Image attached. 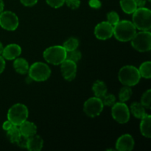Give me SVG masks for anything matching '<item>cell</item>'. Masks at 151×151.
Returning <instances> with one entry per match:
<instances>
[{
  "label": "cell",
  "mask_w": 151,
  "mask_h": 151,
  "mask_svg": "<svg viewBox=\"0 0 151 151\" xmlns=\"http://www.w3.org/2000/svg\"><path fill=\"white\" fill-rule=\"evenodd\" d=\"M137 33V28L133 22L127 20L119 21L114 26V33L115 38L119 41L126 42L131 41Z\"/></svg>",
  "instance_id": "6da1fadb"
},
{
  "label": "cell",
  "mask_w": 151,
  "mask_h": 151,
  "mask_svg": "<svg viewBox=\"0 0 151 151\" xmlns=\"http://www.w3.org/2000/svg\"><path fill=\"white\" fill-rule=\"evenodd\" d=\"M133 24L136 28L142 31H148L151 28V11L150 9L137 7L133 13Z\"/></svg>",
  "instance_id": "7a4b0ae2"
},
{
  "label": "cell",
  "mask_w": 151,
  "mask_h": 151,
  "mask_svg": "<svg viewBox=\"0 0 151 151\" xmlns=\"http://www.w3.org/2000/svg\"><path fill=\"white\" fill-rule=\"evenodd\" d=\"M119 81L126 86H134L138 84L141 79L139 69L134 66H123L118 74Z\"/></svg>",
  "instance_id": "3957f363"
},
{
  "label": "cell",
  "mask_w": 151,
  "mask_h": 151,
  "mask_svg": "<svg viewBox=\"0 0 151 151\" xmlns=\"http://www.w3.org/2000/svg\"><path fill=\"white\" fill-rule=\"evenodd\" d=\"M28 109L25 105L22 103L15 104L9 109L7 112V119L13 123V125L19 126L27 119Z\"/></svg>",
  "instance_id": "277c9868"
},
{
  "label": "cell",
  "mask_w": 151,
  "mask_h": 151,
  "mask_svg": "<svg viewBox=\"0 0 151 151\" xmlns=\"http://www.w3.org/2000/svg\"><path fill=\"white\" fill-rule=\"evenodd\" d=\"M66 50L63 46H52L44 52V58L47 63L59 65L66 59Z\"/></svg>",
  "instance_id": "5b68a950"
},
{
  "label": "cell",
  "mask_w": 151,
  "mask_h": 151,
  "mask_svg": "<svg viewBox=\"0 0 151 151\" xmlns=\"http://www.w3.org/2000/svg\"><path fill=\"white\" fill-rule=\"evenodd\" d=\"M29 77L36 82H43L48 79L51 75V70L46 63L35 62L29 67Z\"/></svg>",
  "instance_id": "8992f818"
},
{
  "label": "cell",
  "mask_w": 151,
  "mask_h": 151,
  "mask_svg": "<svg viewBox=\"0 0 151 151\" xmlns=\"http://www.w3.org/2000/svg\"><path fill=\"white\" fill-rule=\"evenodd\" d=\"M131 41L132 47L140 52L150 51L151 49V33L150 31L137 32Z\"/></svg>",
  "instance_id": "52a82bcc"
},
{
  "label": "cell",
  "mask_w": 151,
  "mask_h": 151,
  "mask_svg": "<svg viewBox=\"0 0 151 151\" xmlns=\"http://www.w3.org/2000/svg\"><path fill=\"white\" fill-rule=\"evenodd\" d=\"M111 114L114 119L118 123L125 124L129 121L130 110L123 102L115 103L112 106Z\"/></svg>",
  "instance_id": "ba28073f"
},
{
  "label": "cell",
  "mask_w": 151,
  "mask_h": 151,
  "mask_svg": "<svg viewBox=\"0 0 151 151\" xmlns=\"http://www.w3.org/2000/svg\"><path fill=\"white\" fill-rule=\"evenodd\" d=\"M103 106L101 99L97 97H91L84 103L83 111L89 117H95L99 116L103 111Z\"/></svg>",
  "instance_id": "9c48e42d"
},
{
  "label": "cell",
  "mask_w": 151,
  "mask_h": 151,
  "mask_svg": "<svg viewBox=\"0 0 151 151\" xmlns=\"http://www.w3.org/2000/svg\"><path fill=\"white\" fill-rule=\"evenodd\" d=\"M0 26L8 31H13L19 26V19L11 11H3L0 13Z\"/></svg>",
  "instance_id": "30bf717a"
},
{
  "label": "cell",
  "mask_w": 151,
  "mask_h": 151,
  "mask_svg": "<svg viewBox=\"0 0 151 151\" xmlns=\"http://www.w3.org/2000/svg\"><path fill=\"white\" fill-rule=\"evenodd\" d=\"M60 71L63 78L68 81H72L75 78L77 73V64L72 60L66 59L60 63Z\"/></svg>",
  "instance_id": "8fae6325"
},
{
  "label": "cell",
  "mask_w": 151,
  "mask_h": 151,
  "mask_svg": "<svg viewBox=\"0 0 151 151\" xmlns=\"http://www.w3.org/2000/svg\"><path fill=\"white\" fill-rule=\"evenodd\" d=\"M114 33V26L108 22H100L95 27L94 35L100 40H107L111 38Z\"/></svg>",
  "instance_id": "7c38bea8"
},
{
  "label": "cell",
  "mask_w": 151,
  "mask_h": 151,
  "mask_svg": "<svg viewBox=\"0 0 151 151\" xmlns=\"http://www.w3.org/2000/svg\"><path fill=\"white\" fill-rule=\"evenodd\" d=\"M134 139L130 134L121 136L116 142V149L119 151H131L134 149Z\"/></svg>",
  "instance_id": "4fadbf2b"
},
{
  "label": "cell",
  "mask_w": 151,
  "mask_h": 151,
  "mask_svg": "<svg viewBox=\"0 0 151 151\" xmlns=\"http://www.w3.org/2000/svg\"><path fill=\"white\" fill-rule=\"evenodd\" d=\"M22 53V48L16 44H10L6 46L2 52V57L7 60H14Z\"/></svg>",
  "instance_id": "5bb4252c"
},
{
  "label": "cell",
  "mask_w": 151,
  "mask_h": 151,
  "mask_svg": "<svg viewBox=\"0 0 151 151\" xmlns=\"http://www.w3.org/2000/svg\"><path fill=\"white\" fill-rule=\"evenodd\" d=\"M19 127L21 134L24 137L29 138L36 134L37 127L33 122L26 120L21 124Z\"/></svg>",
  "instance_id": "9a60e30c"
},
{
  "label": "cell",
  "mask_w": 151,
  "mask_h": 151,
  "mask_svg": "<svg viewBox=\"0 0 151 151\" xmlns=\"http://www.w3.org/2000/svg\"><path fill=\"white\" fill-rule=\"evenodd\" d=\"M43 144L42 138L39 136L34 135L28 138L26 148L30 151H40L42 149Z\"/></svg>",
  "instance_id": "2e32d148"
},
{
  "label": "cell",
  "mask_w": 151,
  "mask_h": 151,
  "mask_svg": "<svg viewBox=\"0 0 151 151\" xmlns=\"http://www.w3.org/2000/svg\"><path fill=\"white\" fill-rule=\"evenodd\" d=\"M140 123V131L141 134L147 138L151 137V116L150 114H146L143 118H142Z\"/></svg>",
  "instance_id": "e0dca14e"
},
{
  "label": "cell",
  "mask_w": 151,
  "mask_h": 151,
  "mask_svg": "<svg viewBox=\"0 0 151 151\" xmlns=\"http://www.w3.org/2000/svg\"><path fill=\"white\" fill-rule=\"evenodd\" d=\"M13 67L16 72L21 74V75H24L27 73L29 70V64L28 62L25 59L22 58H16L13 62Z\"/></svg>",
  "instance_id": "ac0fdd59"
},
{
  "label": "cell",
  "mask_w": 151,
  "mask_h": 151,
  "mask_svg": "<svg viewBox=\"0 0 151 151\" xmlns=\"http://www.w3.org/2000/svg\"><path fill=\"white\" fill-rule=\"evenodd\" d=\"M92 90L94 93V95L101 99L106 94L108 88L104 82L101 81H97L93 84Z\"/></svg>",
  "instance_id": "d6986e66"
},
{
  "label": "cell",
  "mask_w": 151,
  "mask_h": 151,
  "mask_svg": "<svg viewBox=\"0 0 151 151\" xmlns=\"http://www.w3.org/2000/svg\"><path fill=\"white\" fill-rule=\"evenodd\" d=\"M131 111L136 118L142 119L147 114L145 112V108L141 104V103H133L131 106Z\"/></svg>",
  "instance_id": "ffe728a7"
},
{
  "label": "cell",
  "mask_w": 151,
  "mask_h": 151,
  "mask_svg": "<svg viewBox=\"0 0 151 151\" xmlns=\"http://www.w3.org/2000/svg\"><path fill=\"white\" fill-rule=\"evenodd\" d=\"M121 8L127 14H132L137 9V5L134 0H120Z\"/></svg>",
  "instance_id": "44dd1931"
},
{
  "label": "cell",
  "mask_w": 151,
  "mask_h": 151,
  "mask_svg": "<svg viewBox=\"0 0 151 151\" xmlns=\"http://www.w3.org/2000/svg\"><path fill=\"white\" fill-rule=\"evenodd\" d=\"M21 133L19 131V128L18 126L13 125L8 131H7V137L9 139V141L12 143L16 144V142L19 140V139L21 137Z\"/></svg>",
  "instance_id": "7402d4cb"
},
{
  "label": "cell",
  "mask_w": 151,
  "mask_h": 151,
  "mask_svg": "<svg viewBox=\"0 0 151 151\" xmlns=\"http://www.w3.org/2000/svg\"><path fill=\"white\" fill-rule=\"evenodd\" d=\"M140 75L146 79H150L151 78V62L145 61L141 64L139 69Z\"/></svg>",
  "instance_id": "603a6c76"
},
{
  "label": "cell",
  "mask_w": 151,
  "mask_h": 151,
  "mask_svg": "<svg viewBox=\"0 0 151 151\" xmlns=\"http://www.w3.org/2000/svg\"><path fill=\"white\" fill-rule=\"evenodd\" d=\"M132 96V90L130 88V86H125L122 87L120 89L119 93V98L120 102H125L128 101Z\"/></svg>",
  "instance_id": "cb8c5ba5"
},
{
  "label": "cell",
  "mask_w": 151,
  "mask_h": 151,
  "mask_svg": "<svg viewBox=\"0 0 151 151\" xmlns=\"http://www.w3.org/2000/svg\"><path fill=\"white\" fill-rule=\"evenodd\" d=\"M78 45H79V41H78V40L77 38H70L63 43V47H64L66 52H69L77 50V48L78 47Z\"/></svg>",
  "instance_id": "d4e9b609"
},
{
  "label": "cell",
  "mask_w": 151,
  "mask_h": 151,
  "mask_svg": "<svg viewBox=\"0 0 151 151\" xmlns=\"http://www.w3.org/2000/svg\"><path fill=\"white\" fill-rule=\"evenodd\" d=\"M141 104L146 109L151 107V90L148 89L143 94L141 98Z\"/></svg>",
  "instance_id": "484cf974"
},
{
  "label": "cell",
  "mask_w": 151,
  "mask_h": 151,
  "mask_svg": "<svg viewBox=\"0 0 151 151\" xmlns=\"http://www.w3.org/2000/svg\"><path fill=\"white\" fill-rule=\"evenodd\" d=\"M81 57H82L81 52L77 50L67 52V53H66V59L72 60V61L75 62V63L79 61L81 59Z\"/></svg>",
  "instance_id": "4316f807"
},
{
  "label": "cell",
  "mask_w": 151,
  "mask_h": 151,
  "mask_svg": "<svg viewBox=\"0 0 151 151\" xmlns=\"http://www.w3.org/2000/svg\"><path fill=\"white\" fill-rule=\"evenodd\" d=\"M102 102L103 103V106H112L116 103V97L114 94H109V95H105L101 98Z\"/></svg>",
  "instance_id": "83f0119b"
},
{
  "label": "cell",
  "mask_w": 151,
  "mask_h": 151,
  "mask_svg": "<svg viewBox=\"0 0 151 151\" xmlns=\"http://www.w3.org/2000/svg\"><path fill=\"white\" fill-rule=\"evenodd\" d=\"M107 19L108 22L109 24H111L112 26H114L119 22V16L117 14V13L114 11H111L108 13Z\"/></svg>",
  "instance_id": "f1b7e54d"
},
{
  "label": "cell",
  "mask_w": 151,
  "mask_h": 151,
  "mask_svg": "<svg viewBox=\"0 0 151 151\" xmlns=\"http://www.w3.org/2000/svg\"><path fill=\"white\" fill-rule=\"evenodd\" d=\"M46 1L53 8H59L65 3V0H46Z\"/></svg>",
  "instance_id": "f546056e"
},
{
  "label": "cell",
  "mask_w": 151,
  "mask_h": 151,
  "mask_svg": "<svg viewBox=\"0 0 151 151\" xmlns=\"http://www.w3.org/2000/svg\"><path fill=\"white\" fill-rule=\"evenodd\" d=\"M65 3L66 5L71 9H75L78 8L81 4V0H65Z\"/></svg>",
  "instance_id": "4dcf8cb0"
},
{
  "label": "cell",
  "mask_w": 151,
  "mask_h": 151,
  "mask_svg": "<svg viewBox=\"0 0 151 151\" xmlns=\"http://www.w3.org/2000/svg\"><path fill=\"white\" fill-rule=\"evenodd\" d=\"M28 138L27 137H25L24 136L21 135L20 138L19 139L17 142H16V144L19 147H22V148H26L27 147V144Z\"/></svg>",
  "instance_id": "1f68e13d"
},
{
  "label": "cell",
  "mask_w": 151,
  "mask_h": 151,
  "mask_svg": "<svg viewBox=\"0 0 151 151\" xmlns=\"http://www.w3.org/2000/svg\"><path fill=\"white\" fill-rule=\"evenodd\" d=\"M88 4L91 8L94 9H99L102 6V3L100 0H89Z\"/></svg>",
  "instance_id": "d6a6232c"
},
{
  "label": "cell",
  "mask_w": 151,
  "mask_h": 151,
  "mask_svg": "<svg viewBox=\"0 0 151 151\" xmlns=\"http://www.w3.org/2000/svg\"><path fill=\"white\" fill-rule=\"evenodd\" d=\"M20 1L23 5L27 7H32L38 2V0H20Z\"/></svg>",
  "instance_id": "836d02e7"
},
{
  "label": "cell",
  "mask_w": 151,
  "mask_h": 151,
  "mask_svg": "<svg viewBox=\"0 0 151 151\" xmlns=\"http://www.w3.org/2000/svg\"><path fill=\"white\" fill-rule=\"evenodd\" d=\"M13 123H12L11 122H10V121H9L8 119H7V121H5V122H4V123H3V125H2V128L4 130V131H8L9 129H10V128H11L12 126H13Z\"/></svg>",
  "instance_id": "e575fe53"
},
{
  "label": "cell",
  "mask_w": 151,
  "mask_h": 151,
  "mask_svg": "<svg viewBox=\"0 0 151 151\" xmlns=\"http://www.w3.org/2000/svg\"><path fill=\"white\" fill-rule=\"evenodd\" d=\"M5 69V60L2 56L0 55V74L2 73Z\"/></svg>",
  "instance_id": "d590c367"
},
{
  "label": "cell",
  "mask_w": 151,
  "mask_h": 151,
  "mask_svg": "<svg viewBox=\"0 0 151 151\" xmlns=\"http://www.w3.org/2000/svg\"><path fill=\"white\" fill-rule=\"evenodd\" d=\"M137 4V7H144L146 4V1L147 0H134Z\"/></svg>",
  "instance_id": "8d00e7d4"
},
{
  "label": "cell",
  "mask_w": 151,
  "mask_h": 151,
  "mask_svg": "<svg viewBox=\"0 0 151 151\" xmlns=\"http://www.w3.org/2000/svg\"><path fill=\"white\" fill-rule=\"evenodd\" d=\"M4 4L3 0H0V13L1 12L4 11Z\"/></svg>",
  "instance_id": "74e56055"
},
{
  "label": "cell",
  "mask_w": 151,
  "mask_h": 151,
  "mask_svg": "<svg viewBox=\"0 0 151 151\" xmlns=\"http://www.w3.org/2000/svg\"><path fill=\"white\" fill-rule=\"evenodd\" d=\"M3 50H4V47H3L2 44H1V43L0 42V55H1L2 54Z\"/></svg>",
  "instance_id": "f35d334b"
},
{
  "label": "cell",
  "mask_w": 151,
  "mask_h": 151,
  "mask_svg": "<svg viewBox=\"0 0 151 151\" xmlns=\"http://www.w3.org/2000/svg\"><path fill=\"white\" fill-rule=\"evenodd\" d=\"M147 1H151V0H147Z\"/></svg>",
  "instance_id": "ab89813d"
}]
</instances>
